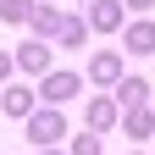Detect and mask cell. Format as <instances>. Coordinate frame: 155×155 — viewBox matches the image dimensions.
Returning <instances> with one entry per match:
<instances>
[{
    "instance_id": "6da1fadb",
    "label": "cell",
    "mask_w": 155,
    "mask_h": 155,
    "mask_svg": "<svg viewBox=\"0 0 155 155\" xmlns=\"http://www.w3.org/2000/svg\"><path fill=\"white\" fill-rule=\"evenodd\" d=\"M22 133H28L33 150H61V139H67V116H61V105H39L28 122H22Z\"/></svg>"
},
{
    "instance_id": "7a4b0ae2",
    "label": "cell",
    "mask_w": 155,
    "mask_h": 155,
    "mask_svg": "<svg viewBox=\"0 0 155 155\" xmlns=\"http://www.w3.org/2000/svg\"><path fill=\"white\" fill-rule=\"evenodd\" d=\"M83 94V72H67V67H55L50 78H39V100L45 105H67Z\"/></svg>"
},
{
    "instance_id": "3957f363",
    "label": "cell",
    "mask_w": 155,
    "mask_h": 155,
    "mask_svg": "<svg viewBox=\"0 0 155 155\" xmlns=\"http://www.w3.org/2000/svg\"><path fill=\"white\" fill-rule=\"evenodd\" d=\"M83 127H89V133H100V139H105L111 127H122V105H116L111 94H94V100L83 105Z\"/></svg>"
},
{
    "instance_id": "277c9868",
    "label": "cell",
    "mask_w": 155,
    "mask_h": 155,
    "mask_svg": "<svg viewBox=\"0 0 155 155\" xmlns=\"http://www.w3.org/2000/svg\"><path fill=\"white\" fill-rule=\"evenodd\" d=\"M11 55H17V72H28V78H50V72H55V67H50V45H45V39H22Z\"/></svg>"
},
{
    "instance_id": "5b68a950",
    "label": "cell",
    "mask_w": 155,
    "mask_h": 155,
    "mask_svg": "<svg viewBox=\"0 0 155 155\" xmlns=\"http://www.w3.org/2000/svg\"><path fill=\"white\" fill-rule=\"evenodd\" d=\"M122 78H127V67H122V55H116V50H94V55H89V83L116 89Z\"/></svg>"
},
{
    "instance_id": "8992f818",
    "label": "cell",
    "mask_w": 155,
    "mask_h": 155,
    "mask_svg": "<svg viewBox=\"0 0 155 155\" xmlns=\"http://www.w3.org/2000/svg\"><path fill=\"white\" fill-rule=\"evenodd\" d=\"M89 33H116V28H122V17H127V6H122V0H89Z\"/></svg>"
},
{
    "instance_id": "52a82bcc",
    "label": "cell",
    "mask_w": 155,
    "mask_h": 155,
    "mask_svg": "<svg viewBox=\"0 0 155 155\" xmlns=\"http://www.w3.org/2000/svg\"><path fill=\"white\" fill-rule=\"evenodd\" d=\"M111 100L122 105V116H127V111H144V105H150V78H122V83L111 89Z\"/></svg>"
},
{
    "instance_id": "ba28073f",
    "label": "cell",
    "mask_w": 155,
    "mask_h": 155,
    "mask_svg": "<svg viewBox=\"0 0 155 155\" xmlns=\"http://www.w3.org/2000/svg\"><path fill=\"white\" fill-rule=\"evenodd\" d=\"M61 22H67V11L61 6H45V0H39V11H33V39H45V45H55V39H61Z\"/></svg>"
},
{
    "instance_id": "9c48e42d",
    "label": "cell",
    "mask_w": 155,
    "mask_h": 155,
    "mask_svg": "<svg viewBox=\"0 0 155 155\" xmlns=\"http://www.w3.org/2000/svg\"><path fill=\"white\" fill-rule=\"evenodd\" d=\"M33 100H39V94H33L28 83H11L6 94H0V111H6V116H17V122H28V116H33Z\"/></svg>"
},
{
    "instance_id": "30bf717a",
    "label": "cell",
    "mask_w": 155,
    "mask_h": 155,
    "mask_svg": "<svg viewBox=\"0 0 155 155\" xmlns=\"http://www.w3.org/2000/svg\"><path fill=\"white\" fill-rule=\"evenodd\" d=\"M127 55H155V22L150 17L127 22Z\"/></svg>"
},
{
    "instance_id": "8fae6325",
    "label": "cell",
    "mask_w": 155,
    "mask_h": 155,
    "mask_svg": "<svg viewBox=\"0 0 155 155\" xmlns=\"http://www.w3.org/2000/svg\"><path fill=\"white\" fill-rule=\"evenodd\" d=\"M122 133H127L133 144L155 139V111H150V105H144V111H127V116H122Z\"/></svg>"
},
{
    "instance_id": "7c38bea8",
    "label": "cell",
    "mask_w": 155,
    "mask_h": 155,
    "mask_svg": "<svg viewBox=\"0 0 155 155\" xmlns=\"http://www.w3.org/2000/svg\"><path fill=\"white\" fill-rule=\"evenodd\" d=\"M83 39H89V17H83V11H67L61 39H55V45H67V50H83Z\"/></svg>"
},
{
    "instance_id": "4fadbf2b",
    "label": "cell",
    "mask_w": 155,
    "mask_h": 155,
    "mask_svg": "<svg viewBox=\"0 0 155 155\" xmlns=\"http://www.w3.org/2000/svg\"><path fill=\"white\" fill-rule=\"evenodd\" d=\"M33 11H39V0H0V22H11V28H28Z\"/></svg>"
},
{
    "instance_id": "5bb4252c",
    "label": "cell",
    "mask_w": 155,
    "mask_h": 155,
    "mask_svg": "<svg viewBox=\"0 0 155 155\" xmlns=\"http://www.w3.org/2000/svg\"><path fill=\"white\" fill-rule=\"evenodd\" d=\"M67 155H105V139H100V133H72V139H67Z\"/></svg>"
},
{
    "instance_id": "9a60e30c",
    "label": "cell",
    "mask_w": 155,
    "mask_h": 155,
    "mask_svg": "<svg viewBox=\"0 0 155 155\" xmlns=\"http://www.w3.org/2000/svg\"><path fill=\"white\" fill-rule=\"evenodd\" d=\"M11 72H17V55H6V50H0V83H6Z\"/></svg>"
},
{
    "instance_id": "2e32d148",
    "label": "cell",
    "mask_w": 155,
    "mask_h": 155,
    "mask_svg": "<svg viewBox=\"0 0 155 155\" xmlns=\"http://www.w3.org/2000/svg\"><path fill=\"white\" fill-rule=\"evenodd\" d=\"M122 6H133V11H139V17H144V11L155 6V0H122Z\"/></svg>"
},
{
    "instance_id": "e0dca14e",
    "label": "cell",
    "mask_w": 155,
    "mask_h": 155,
    "mask_svg": "<svg viewBox=\"0 0 155 155\" xmlns=\"http://www.w3.org/2000/svg\"><path fill=\"white\" fill-rule=\"evenodd\" d=\"M39 155H67V150H39Z\"/></svg>"
},
{
    "instance_id": "ac0fdd59",
    "label": "cell",
    "mask_w": 155,
    "mask_h": 155,
    "mask_svg": "<svg viewBox=\"0 0 155 155\" xmlns=\"http://www.w3.org/2000/svg\"><path fill=\"white\" fill-rule=\"evenodd\" d=\"M78 6H89V0H78Z\"/></svg>"
},
{
    "instance_id": "d6986e66",
    "label": "cell",
    "mask_w": 155,
    "mask_h": 155,
    "mask_svg": "<svg viewBox=\"0 0 155 155\" xmlns=\"http://www.w3.org/2000/svg\"><path fill=\"white\" fill-rule=\"evenodd\" d=\"M133 155H139V150H133Z\"/></svg>"
}]
</instances>
